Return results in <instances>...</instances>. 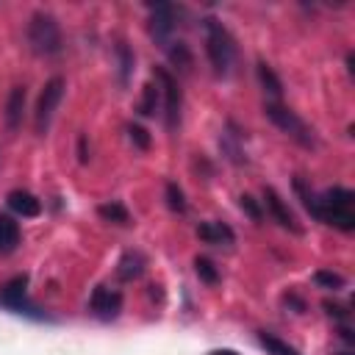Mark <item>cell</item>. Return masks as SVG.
<instances>
[{
  "mask_svg": "<svg viewBox=\"0 0 355 355\" xmlns=\"http://www.w3.org/2000/svg\"><path fill=\"white\" fill-rule=\"evenodd\" d=\"M25 36H28V44H31V50H33L36 55H55V53H61V47H64L61 25H58V19H55L50 11H36V14L28 19Z\"/></svg>",
  "mask_w": 355,
  "mask_h": 355,
  "instance_id": "7a4b0ae2",
  "label": "cell"
},
{
  "mask_svg": "<svg viewBox=\"0 0 355 355\" xmlns=\"http://www.w3.org/2000/svg\"><path fill=\"white\" fill-rule=\"evenodd\" d=\"M338 336H341V341H344V344H352V341H355V336H352V330H349V327H338Z\"/></svg>",
  "mask_w": 355,
  "mask_h": 355,
  "instance_id": "4dcf8cb0",
  "label": "cell"
},
{
  "mask_svg": "<svg viewBox=\"0 0 355 355\" xmlns=\"http://www.w3.org/2000/svg\"><path fill=\"white\" fill-rule=\"evenodd\" d=\"M164 197H166V205H169V211H175V214H186V194H183V189L175 183V180H169L166 186H164Z\"/></svg>",
  "mask_w": 355,
  "mask_h": 355,
  "instance_id": "603a6c76",
  "label": "cell"
},
{
  "mask_svg": "<svg viewBox=\"0 0 355 355\" xmlns=\"http://www.w3.org/2000/svg\"><path fill=\"white\" fill-rule=\"evenodd\" d=\"M89 308H92V313L100 316V319H114V316H119V311H122V294H119L116 288L97 286V288L92 291V297H89Z\"/></svg>",
  "mask_w": 355,
  "mask_h": 355,
  "instance_id": "9c48e42d",
  "label": "cell"
},
{
  "mask_svg": "<svg viewBox=\"0 0 355 355\" xmlns=\"http://www.w3.org/2000/svg\"><path fill=\"white\" fill-rule=\"evenodd\" d=\"M258 341H261V347H263L269 355H300L291 344H286L283 338H277V336H272V333H258Z\"/></svg>",
  "mask_w": 355,
  "mask_h": 355,
  "instance_id": "7402d4cb",
  "label": "cell"
},
{
  "mask_svg": "<svg viewBox=\"0 0 355 355\" xmlns=\"http://www.w3.org/2000/svg\"><path fill=\"white\" fill-rule=\"evenodd\" d=\"M144 266H147L144 252H139V250H128V252H122V258L116 261V277H119L122 283H130V280L141 277Z\"/></svg>",
  "mask_w": 355,
  "mask_h": 355,
  "instance_id": "8fae6325",
  "label": "cell"
},
{
  "mask_svg": "<svg viewBox=\"0 0 355 355\" xmlns=\"http://www.w3.org/2000/svg\"><path fill=\"white\" fill-rule=\"evenodd\" d=\"M64 89H67L64 78L55 75L39 92V100H36V108H33V128H36L39 136H44L50 130V122H53V114H55V108H58V103L64 97Z\"/></svg>",
  "mask_w": 355,
  "mask_h": 355,
  "instance_id": "277c9868",
  "label": "cell"
},
{
  "mask_svg": "<svg viewBox=\"0 0 355 355\" xmlns=\"http://www.w3.org/2000/svg\"><path fill=\"white\" fill-rule=\"evenodd\" d=\"M25 86H14L8 92V100H6V125L8 130H17L22 125V111H25Z\"/></svg>",
  "mask_w": 355,
  "mask_h": 355,
  "instance_id": "4fadbf2b",
  "label": "cell"
},
{
  "mask_svg": "<svg viewBox=\"0 0 355 355\" xmlns=\"http://www.w3.org/2000/svg\"><path fill=\"white\" fill-rule=\"evenodd\" d=\"M208 355H239V352H233V349H211Z\"/></svg>",
  "mask_w": 355,
  "mask_h": 355,
  "instance_id": "1f68e13d",
  "label": "cell"
},
{
  "mask_svg": "<svg viewBox=\"0 0 355 355\" xmlns=\"http://www.w3.org/2000/svg\"><path fill=\"white\" fill-rule=\"evenodd\" d=\"M19 244V225L11 216H0V255H11Z\"/></svg>",
  "mask_w": 355,
  "mask_h": 355,
  "instance_id": "2e32d148",
  "label": "cell"
},
{
  "mask_svg": "<svg viewBox=\"0 0 355 355\" xmlns=\"http://www.w3.org/2000/svg\"><path fill=\"white\" fill-rule=\"evenodd\" d=\"M338 355H349V352H338Z\"/></svg>",
  "mask_w": 355,
  "mask_h": 355,
  "instance_id": "d6a6232c",
  "label": "cell"
},
{
  "mask_svg": "<svg viewBox=\"0 0 355 355\" xmlns=\"http://www.w3.org/2000/svg\"><path fill=\"white\" fill-rule=\"evenodd\" d=\"M153 75H155V83L161 86V94H164V122L169 130H178L180 111H183V92L178 86V78L164 67H155Z\"/></svg>",
  "mask_w": 355,
  "mask_h": 355,
  "instance_id": "5b68a950",
  "label": "cell"
},
{
  "mask_svg": "<svg viewBox=\"0 0 355 355\" xmlns=\"http://www.w3.org/2000/svg\"><path fill=\"white\" fill-rule=\"evenodd\" d=\"M239 139H241V133H222V139H219V144H222V153L236 164V166H241V164H247V153L241 150V144H239Z\"/></svg>",
  "mask_w": 355,
  "mask_h": 355,
  "instance_id": "ffe728a7",
  "label": "cell"
},
{
  "mask_svg": "<svg viewBox=\"0 0 355 355\" xmlns=\"http://www.w3.org/2000/svg\"><path fill=\"white\" fill-rule=\"evenodd\" d=\"M255 75H258V83L263 86V92H269L272 97H280L283 94V83H280V78L275 75V69L266 61H258L255 64Z\"/></svg>",
  "mask_w": 355,
  "mask_h": 355,
  "instance_id": "ac0fdd59",
  "label": "cell"
},
{
  "mask_svg": "<svg viewBox=\"0 0 355 355\" xmlns=\"http://www.w3.org/2000/svg\"><path fill=\"white\" fill-rule=\"evenodd\" d=\"M114 53H116V69H119V86H128V80H130V75H133V61H136V55H133V50L128 47V42H116V47H114Z\"/></svg>",
  "mask_w": 355,
  "mask_h": 355,
  "instance_id": "e0dca14e",
  "label": "cell"
},
{
  "mask_svg": "<svg viewBox=\"0 0 355 355\" xmlns=\"http://www.w3.org/2000/svg\"><path fill=\"white\" fill-rule=\"evenodd\" d=\"M194 272H197V277H200L202 283H208V286H216V283H219V269H216V263H214L211 258H205V255L194 258Z\"/></svg>",
  "mask_w": 355,
  "mask_h": 355,
  "instance_id": "cb8c5ba5",
  "label": "cell"
},
{
  "mask_svg": "<svg viewBox=\"0 0 355 355\" xmlns=\"http://www.w3.org/2000/svg\"><path fill=\"white\" fill-rule=\"evenodd\" d=\"M166 58H169V64L178 69V72H189L191 69V64H194V55H191V50H189V44L186 42H169L166 47Z\"/></svg>",
  "mask_w": 355,
  "mask_h": 355,
  "instance_id": "5bb4252c",
  "label": "cell"
},
{
  "mask_svg": "<svg viewBox=\"0 0 355 355\" xmlns=\"http://www.w3.org/2000/svg\"><path fill=\"white\" fill-rule=\"evenodd\" d=\"M97 214H100V219H105V222H114V225H128V222H130V214H128V208H125L122 202H116V200L97 205Z\"/></svg>",
  "mask_w": 355,
  "mask_h": 355,
  "instance_id": "44dd1931",
  "label": "cell"
},
{
  "mask_svg": "<svg viewBox=\"0 0 355 355\" xmlns=\"http://www.w3.org/2000/svg\"><path fill=\"white\" fill-rule=\"evenodd\" d=\"M25 288H28V275H14L11 280H6L0 286V305L14 311V313H25V316H33V319H44L42 313H36L39 308H33L28 300H25Z\"/></svg>",
  "mask_w": 355,
  "mask_h": 355,
  "instance_id": "8992f818",
  "label": "cell"
},
{
  "mask_svg": "<svg viewBox=\"0 0 355 355\" xmlns=\"http://www.w3.org/2000/svg\"><path fill=\"white\" fill-rule=\"evenodd\" d=\"M128 139H130L139 150H147V147H150V141H153V139H150V133H147L141 125H136V122H130V125H128Z\"/></svg>",
  "mask_w": 355,
  "mask_h": 355,
  "instance_id": "4316f807",
  "label": "cell"
},
{
  "mask_svg": "<svg viewBox=\"0 0 355 355\" xmlns=\"http://www.w3.org/2000/svg\"><path fill=\"white\" fill-rule=\"evenodd\" d=\"M239 205H241V211H244L252 222H261V219H263V208H261V202H258L255 197L241 194V197H239Z\"/></svg>",
  "mask_w": 355,
  "mask_h": 355,
  "instance_id": "484cf974",
  "label": "cell"
},
{
  "mask_svg": "<svg viewBox=\"0 0 355 355\" xmlns=\"http://www.w3.org/2000/svg\"><path fill=\"white\" fill-rule=\"evenodd\" d=\"M313 283H316V286H322V288H327V291H341L347 280H344L338 272L319 269V272H313Z\"/></svg>",
  "mask_w": 355,
  "mask_h": 355,
  "instance_id": "d4e9b609",
  "label": "cell"
},
{
  "mask_svg": "<svg viewBox=\"0 0 355 355\" xmlns=\"http://www.w3.org/2000/svg\"><path fill=\"white\" fill-rule=\"evenodd\" d=\"M319 200H322L324 208H338V211H352V205H355V194L344 186L327 189L324 194H319Z\"/></svg>",
  "mask_w": 355,
  "mask_h": 355,
  "instance_id": "9a60e30c",
  "label": "cell"
},
{
  "mask_svg": "<svg viewBox=\"0 0 355 355\" xmlns=\"http://www.w3.org/2000/svg\"><path fill=\"white\" fill-rule=\"evenodd\" d=\"M322 308H324V311H327L330 316H336V319H341V322H344V319L349 316V311H347L344 305H338V302H330V300H324V302H322Z\"/></svg>",
  "mask_w": 355,
  "mask_h": 355,
  "instance_id": "83f0119b",
  "label": "cell"
},
{
  "mask_svg": "<svg viewBox=\"0 0 355 355\" xmlns=\"http://www.w3.org/2000/svg\"><path fill=\"white\" fill-rule=\"evenodd\" d=\"M263 202H266V211L275 216V222L286 230H291L294 236H302V225L297 222V216L291 214V208L283 202V197L272 189V186H263Z\"/></svg>",
  "mask_w": 355,
  "mask_h": 355,
  "instance_id": "ba28073f",
  "label": "cell"
},
{
  "mask_svg": "<svg viewBox=\"0 0 355 355\" xmlns=\"http://www.w3.org/2000/svg\"><path fill=\"white\" fill-rule=\"evenodd\" d=\"M205 53H208V61L214 67V72L219 78H225L236 61V39L233 33L214 17L205 19Z\"/></svg>",
  "mask_w": 355,
  "mask_h": 355,
  "instance_id": "6da1fadb",
  "label": "cell"
},
{
  "mask_svg": "<svg viewBox=\"0 0 355 355\" xmlns=\"http://www.w3.org/2000/svg\"><path fill=\"white\" fill-rule=\"evenodd\" d=\"M263 114H266V119H269L275 128H280V130H283L288 139H294L300 147L313 150V147L319 144L313 128H308L305 119L297 116V111L286 108L283 103H277V100H266V103H263Z\"/></svg>",
  "mask_w": 355,
  "mask_h": 355,
  "instance_id": "3957f363",
  "label": "cell"
},
{
  "mask_svg": "<svg viewBox=\"0 0 355 355\" xmlns=\"http://www.w3.org/2000/svg\"><path fill=\"white\" fill-rule=\"evenodd\" d=\"M150 8V36L166 47L172 39V31H175V19H178V8L172 3H147Z\"/></svg>",
  "mask_w": 355,
  "mask_h": 355,
  "instance_id": "52a82bcc",
  "label": "cell"
},
{
  "mask_svg": "<svg viewBox=\"0 0 355 355\" xmlns=\"http://www.w3.org/2000/svg\"><path fill=\"white\" fill-rule=\"evenodd\" d=\"M158 103H161V86L158 83H144V89H141V100H139V105H136V111L141 114V116H153L155 111H158Z\"/></svg>",
  "mask_w": 355,
  "mask_h": 355,
  "instance_id": "d6986e66",
  "label": "cell"
},
{
  "mask_svg": "<svg viewBox=\"0 0 355 355\" xmlns=\"http://www.w3.org/2000/svg\"><path fill=\"white\" fill-rule=\"evenodd\" d=\"M197 236L205 241V244H214V247H222V244H233L236 241V233L227 222H200L197 225Z\"/></svg>",
  "mask_w": 355,
  "mask_h": 355,
  "instance_id": "30bf717a",
  "label": "cell"
},
{
  "mask_svg": "<svg viewBox=\"0 0 355 355\" xmlns=\"http://www.w3.org/2000/svg\"><path fill=\"white\" fill-rule=\"evenodd\" d=\"M78 158H80V164H86V161H89V147H86V136H80V139H78Z\"/></svg>",
  "mask_w": 355,
  "mask_h": 355,
  "instance_id": "f546056e",
  "label": "cell"
},
{
  "mask_svg": "<svg viewBox=\"0 0 355 355\" xmlns=\"http://www.w3.org/2000/svg\"><path fill=\"white\" fill-rule=\"evenodd\" d=\"M6 202H8V208H11L14 214H19V216H25V219H33V216L42 214V200L33 197L31 191H22V189L11 191Z\"/></svg>",
  "mask_w": 355,
  "mask_h": 355,
  "instance_id": "7c38bea8",
  "label": "cell"
},
{
  "mask_svg": "<svg viewBox=\"0 0 355 355\" xmlns=\"http://www.w3.org/2000/svg\"><path fill=\"white\" fill-rule=\"evenodd\" d=\"M283 302H286V305H291V308H294L297 313H302V311H305V302H302V300H300L297 294H291V291H288V294L283 297Z\"/></svg>",
  "mask_w": 355,
  "mask_h": 355,
  "instance_id": "f1b7e54d",
  "label": "cell"
}]
</instances>
